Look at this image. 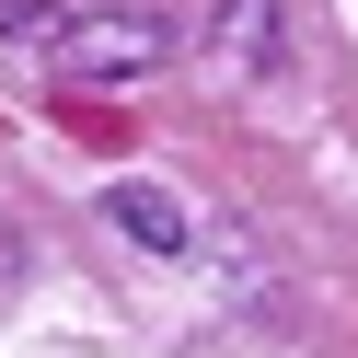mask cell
Wrapping results in <instances>:
<instances>
[{"label": "cell", "mask_w": 358, "mask_h": 358, "mask_svg": "<svg viewBox=\"0 0 358 358\" xmlns=\"http://www.w3.org/2000/svg\"><path fill=\"white\" fill-rule=\"evenodd\" d=\"M47 58L70 81H93V93H116V81L173 70V24L162 12H70V24H47Z\"/></svg>", "instance_id": "obj_1"}, {"label": "cell", "mask_w": 358, "mask_h": 358, "mask_svg": "<svg viewBox=\"0 0 358 358\" xmlns=\"http://www.w3.org/2000/svg\"><path fill=\"white\" fill-rule=\"evenodd\" d=\"M266 58H278V0H220V24H208V70H220V81H255Z\"/></svg>", "instance_id": "obj_3"}, {"label": "cell", "mask_w": 358, "mask_h": 358, "mask_svg": "<svg viewBox=\"0 0 358 358\" xmlns=\"http://www.w3.org/2000/svg\"><path fill=\"white\" fill-rule=\"evenodd\" d=\"M104 220H116L127 243H150V255H185L196 243V208L173 185H104Z\"/></svg>", "instance_id": "obj_2"}]
</instances>
